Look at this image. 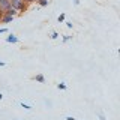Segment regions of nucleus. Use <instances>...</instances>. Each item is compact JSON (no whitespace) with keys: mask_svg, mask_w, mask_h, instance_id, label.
<instances>
[{"mask_svg":"<svg viewBox=\"0 0 120 120\" xmlns=\"http://www.w3.org/2000/svg\"><path fill=\"white\" fill-rule=\"evenodd\" d=\"M11 2V8H14V9H17L18 12H26L27 11V6L22 0H9Z\"/></svg>","mask_w":120,"mask_h":120,"instance_id":"f257e3e1","label":"nucleus"},{"mask_svg":"<svg viewBox=\"0 0 120 120\" xmlns=\"http://www.w3.org/2000/svg\"><path fill=\"white\" fill-rule=\"evenodd\" d=\"M20 14L17 9H14V8H9V9L3 11V15H9V17H17V15Z\"/></svg>","mask_w":120,"mask_h":120,"instance_id":"f03ea898","label":"nucleus"},{"mask_svg":"<svg viewBox=\"0 0 120 120\" xmlns=\"http://www.w3.org/2000/svg\"><path fill=\"white\" fill-rule=\"evenodd\" d=\"M11 8V2L9 0H0V11H6Z\"/></svg>","mask_w":120,"mask_h":120,"instance_id":"7ed1b4c3","label":"nucleus"},{"mask_svg":"<svg viewBox=\"0 0 120 120\" xmlns=\"http://www.w3.org/2000/svg\"><path fill=\"white\" fill-rule=\"evenodd\" d=\"M6 42H9V44H18V42H20V39H18L15 35H12V33H11V35L6 38Z\"/></svg>","mask_w":120,"mask_h":120,"instance_id":"20e7f679","label":"nucleus"},{"mask_svg":"<svg viewBox=\"0 0 120 120\" xmlns=\"http://www.w3.org/2000/svg\"><path fill=\"white\" fill-rule=\"evenodd\" d=\"M15 17H9V15H3L2 17V20H0V22H3V24H8V22H11L14 20Z\"/></svg>","mask_w":120,"mask_h":120,"instance_id":"39448f33","label":"nucleus"},{"mask_svg":"<svg viewBox=\"0 0 120 120\" xmlns=\"http://www.w3.org/2000/svg\"><path fill=\"white\" fill-rule=\"evenodd\" d=\"M33 80L38 81V82H45V78H44V75H42V74H38L36 77H33Z\"/></svg>","mask_w":120,"mask_h":120,"instance_id":"423d86ee","label":"nucleus"},{"mask_svg":"<svg viewBox=\"0 0 120 120\" xmlns=\"http://www.w3.org/2000/svg\"><path fill=\"white\" fill-rule=\"evenodd\" d=\"M48 3H50V0H39L38 5H39L41 8H45V6H48Z\"/></svg>","mask_w":120,"mask_h":120,"instance_id":"0eeeda50","label":"nucleus"},{"mask_svg":"<svg viewBox=\"0 0 120 120\" xmlns=\"http://www.w3.org/2000/svg\"><path fill=\"white\" fill-rule=\"evenodd\" d=\"M57 89L59 90H66V84H65V82H59V84H57Z\"/></svg>","mask_w":120,"mask_h":120,"instance_id":"6e6552de","label":"nucleus"},{"mask_svg":"<svg viewBox=\"0 0 120 120\" xmlns=\"http://www.w3.org/2000/svg\"><path fill=\"white\" fill-rule=\"evenodd\" d=\"M57 21H59V22H63V21H65V14H60L59 18H57Z\"/></svg>","mask_w":120,"mask_h":120,"instance_id":"1a4fd4ad","label":"nucleus"},{"mask_svg":"<svg viewBox=\"0 0 120 120\" xmlns=\"http://www.w3.org/2000/svg\"><path fill=\"white\" fill-rule=\"evenodd\" d=\"M50 38H51V39H57V38H59V33L57 32H52L51 35H50Z\"/></svg>","mask_w":120,"mask_h":120,"instance_id":"9d476101","label":"nucleus"},{"mask_svg":"<svg viewBox=\"0 0 120 120\" xmlns=\"http://www.w3.org/2000/svg\"><path fill=\"white\" fill-rule=\"evenodd\" d=\"M21 107L24 108V110H32V107H30V105H27V104H24V102H21Z\"/></svg>","mask_w":120,"mask_h":120,"instance_id":"9b49d317","label":"nucleus"},{"mask_svg":"<svg viewBox=\"0 0 120 120\" xmlns=\"http://www.w3.org/2000/svg\"><path fill=\"white\" fill-rule=\"evenodd\" d=\"M69 39H72V36H71V35H66V36H63V42H68Z\"/></svg>","mask_w":120,"mask_h":120,"instance_id":"f8f14e48","label":"nucleus"},{"mask_svg":"<svg viewBox=\"0 0 120 120\" xmlns=\"http://www.w3.org/2000/svg\"><path fill=\"white\" fill-rule=\"evenodd\" d=\"M26 5H30V3H35V0H22Z\"/></svg>","mask_w":120,"mask_h":120,"instance_id":"ddd939ff","label":"nucleus"},{"mask_svg":"<svg viewBox=\"0 0 120 120\" xmlns=\"http://www.w3.org/2000/svg\"><path fill=\"white\" fill-rule=\"evenodd\" d=\"M66 26H68V29H72L74 27V24H72V22H69V21L66 22Z\"/></svg>","mask_w":120,"mask_h":120,"instance_id":"4468645a","label":"nucleus"},{"mask_svg":"<svg viewBox=\"0 0 120 120\" xmlns=\"http://www.w3.org/2000/svg\"><path fill=\"white\" fill-rule=\"evenodd\" d=\"M3 33H8V29H0V35H3Z\"/></svg>","mask_w":120,"mask_h":120,"instance_id":"2eb2a0df","label":"nucleus"},{"mask_svg":"<svg viewBox=\"0 0 120 120\" xmlns=\"http://www.w3.org/2000/svg\"><path fill=\"white\" fill-rule=\"evenodd\" d=\"M98 117H99V120H105V116H104V114H99Z\"/></svg>","mask_w":120,"mask_h":120,"instance_id":"dca6fc26","label":"nucleus"},{"mask_svg":"<svg viewBox=\"0 0 120 120\" xmlns=\"http://www.w3.org/2000/svg\"><path fill=\"white\" fill-rule=\"evenodd\" d=\"M66 120H77V119H74L72 116H68V117H66Z\"/></svg>","mask_w":120,"mask_h":120,"instance_id":"f3484780","label":"nucleus"},{"mask_svg":"<svg viewBox=\"0 0 120 120\" xmlns=\"http://www.w3.org/2000/svg\"><path fill=\"white\" fill-rule=\"evenodd\" d=\"M5 65H6V63H5V62H2V60H0V68H3Z\"/></svg>","mask_w":120,"mask_h":120,"instance_id":"a211bd4d","label":"nucleus"},{"mask_svg":"<svg viewBox=\"0 0 120 120\" xmlns=\"http://www.w3.org/2000/svg\"><path fill=\"white\" fill-rule=\"evenodd\" d=\"M74 3L75 5H80V0H74Z\"/></svg>","mask_w":120,"mask_h":120,"instance_id":"6ab92c4d","label":"nucleus"},{"mask_svg":"<svg viewBox=\"0 0 120 120\" xmlns=\"http://www.w3.org/2000/svg\"><path fill=\"white\" fill-rule=\"evenodd\" d=\"M2 17H3V11H0V20H2Z\"/></svg>","mask_w":120,"mask_h":120,"instance_id":"aec40b11","label":"nucleus"},{"mask_svg":"<svg viewBox=\"0 0 120 120\" xmlns=\"http://www.w3.org/2000/svg\"><path fill=\"white\" fill-rule=\"evenodd\" d=\"M3 99V95H2V93H0V101H2Z\"/></svg>","mask_w":120,"mask_h":120,"instance_id":"412c9836","label":"nucleus"},{"mask_svg":"<svg viewBox=\"0 0 120 120\" xmlns=\"http://www.w3.org/2000/svg\"><path fill=\"white\" fill-rule=\"evenodd\" d=\"M35 2H36V3H38V2H39V0H35Z\"/></svg>","mask_w":120,"mask_h":120,"instance_id":"4be33fe9","label":"nucleus"}]
</instances>
